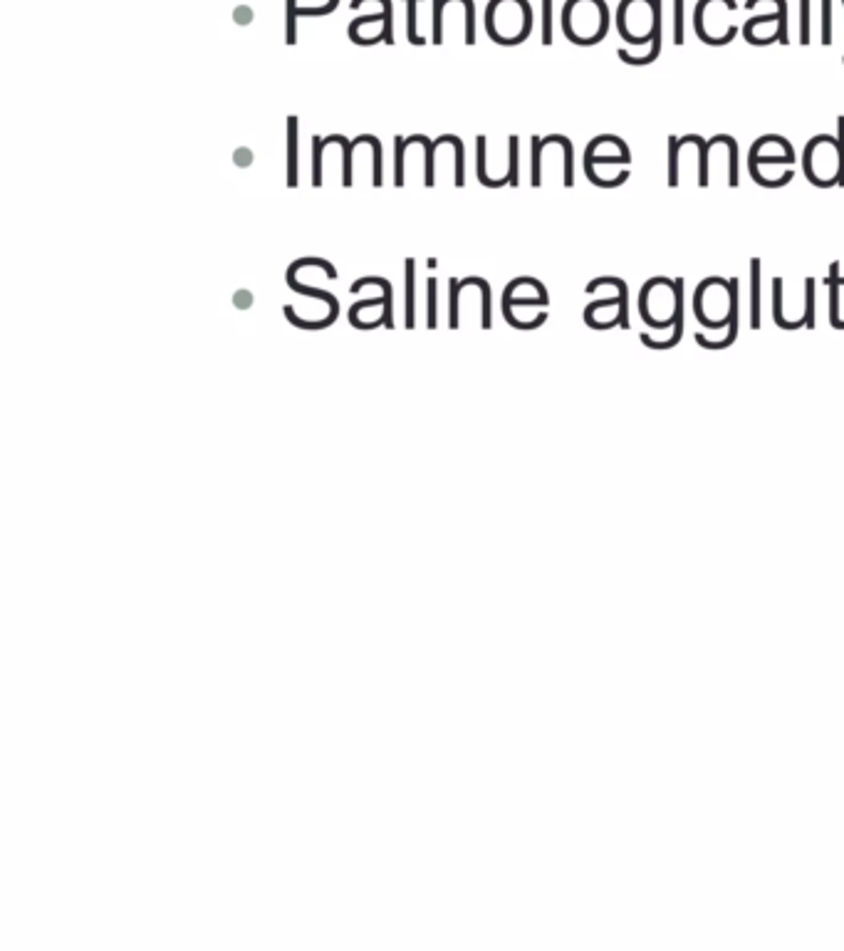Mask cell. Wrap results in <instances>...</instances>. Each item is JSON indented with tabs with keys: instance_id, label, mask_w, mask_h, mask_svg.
<instances>
[{
	"instance_id": "5",
	"label": "cell",
	"mask_w": 844,
	"mask_h": 951,
	"mask_svg": "<svg viewBox=\"0 0 844 951\" xmlns=\"http://www.w3.org/2000/svg\"><path fill=\"white\" fill-rule=\"evenodd\" d=\"M617 28L627 43H651L656 30L661 28V0H622L617 8Z\"/></svg>"
},
{
	"instance_id": "13",
	"label": "cell",
	"mask_w": 844,
	"mask_h": 951,
	"mask_svg": "<svg viewBox=\"0 0 844 951\" xmlns=\"http://www.w3.org/2000/svg\"><path fill=\"white\" fill-rule=\"evenodd\" d=\"M802 322L807 330L815 327V278L805 280V313H802Z\"/></svg>"
},
{
	"instance_id": "4",
	"label": "cell",
	"mask_w": 844,
	"mask_h": 951,
	"mask_svg": "<svg viewBox=\"0 0 844 951\" xmlns=\"http://www.w3.org/2000/svg\"><path fill=\"white\" fill-rule=\"evenodd\" d=\"M562 30L575 45H597L609 30L604 0H567L562 8Z\"/></svg>"
},
{
	"instance_id": "19",
	"label": "cell",
	"mask_w": 844,
	"mask_h": 951,
	"mask_svg": "<svg viewBox=\"0 0 844 951\" xmlns=\"http://www.w3.org/2000/svg\"><path fill=\"white\" fill-rule=\"evenodd\" d=\"M543 45H552V0H543Z\"/></svg>"
},
{
	"instance_id": "3",
	"label": "cell",
	"mask_w": 844,
	"mask_h": 951,
	"mask_svg": "<svg viewBox=\"0 0 844 951\" xmlns=\"http://www.w3.org/2000/svg\"><path fill=\"white\" fill-rule=\"evenodd\" d=\"M486 30L493 43L520 45L533 30V8L528 0H491L486 10Z\"/></svg>"
},
{
	"instance_id": "2",
	"label": "cell",
	"mask_w": 844,
	"mask_h": 951,
	"mask_svg": "<svg viewBox=\"0 0 844 951\" xmlns=\"http://www.w3.org/2000/svg\"><path fill=\"white\" fill-rule=\"evenodd\" d=\"M694 313L706 330H728L738 315V278L703 280L694 293Z\"/></svg>"
},
{
	"instance_id": "14",
	"label": "cell",
	"mask_w": 844,
	"mask_h": 951,
	"mask_svg": "<svg viewBox=\"0 0 844 951\" xmlns=\"http://www.w3.org/2000/svg\"><path fill=\"white\" fill-rule=\"evenodd\" d=\"M810 0H800V43L810 45Z\"/></svg>"
},
{
	"instance_id": "1",
	"label": "cell",
	"mask_w": 844,
	"mask_h": 951,
	"mask_svg": "<svg viewBox=\"0 0 844 951\" xmlns=\"http://www.w3.org/2000/svg\"><path fill=\"white\" fill-rule=\"evenodd\" d=\"M684 310V280L681 278H651L639 293V313L651 330H674Z\"/></svg>"
},
{
	"instance_id": "21",
	"label": "cell",
	"mask_w": 844,
	"mask_h": 951,
	"mask_svg": "<svg viewBox=\"0 0 844 951\" xmlns=\"http://www.w3.org/2000/svg\"><path fill=\"white\" fill-rule=\"evenodd\" d=\"M429 295H431V300H429V327H436V283H434V280L429 283Z\"/></svg>"
},
{
	"instance_id": "15",
	"label": "cell",
	"mask_w": 844,
	"mask_h": 951,
	"mask_svg": "<svg viewBox=\"0 0 844 951\" xmlns=\"http://www.w3.org/2000/svg\"><path fill=\"white\" fill-rule=\"evenodd\" d=\"M684 0H674V43L684 45Z\"/></svg>"
},
{
	"instance_id": "17",
	"label": "cell",
	"mask_w": 844,
	"mask_h": 951,
	"mask_svg": "<svg viewBox=\"0 0 844 951\" xmlns=\"http://www.w3.org/2000/svg\"><path fill=\"white\" fill-rule=\"evenodd\" d=\"M288 43H298V0H288Z\"/></svg>"
},
{
	"instance_id": "22",
	"label": "cell",
	"mask_w": 844,
	"mask_h": 951,
	"mask_svg": "<svg viewBox=\"0 0 844 951\" xmlns=\"http://www.w3.org/2000/svg\"><path fill=\"white\" fill-rule=\"evenodd\" d=\"M248 18H250V10H246V8H241V10H236V23H241V25H246V23H248Z\"/></svg>"
},
{
	"instance_id": "6",
	"label": "cell",
	"mask_w": 844,
	"mask_h": 951,
	"mask_svg": "<svg viewBox=\"0 0 844 951\" xmlns=\"http://www.w3.org/2000/svg\"><path fill=\"white\" fill-rule=\"evenodd\" d=\"M827 164L840 174V184L844 186V164L840 154V139L830 137V134H822V137H815L810 144H807L802 169H805L807 179H810V176L817 171V166H827Z\"/></svg>"
},
{
	"instance_id": "10",
	"label": "cell",
	"mask_w": 844,
	"mask_h": 951,
	"mask_svg": "<svg viewBox=\"0 0 844 951\" xmlns=\"http://www.w3.org/2000/svg\"><path fill=\"white\" fill-rule=\"evenodd\" d=\"M684 317H686V310L679 315L674 330H671V335L666 337V340H656V337H651L649 332H642V335H639L642 337V345L651 347V350H671V347H676L681 342V337H684Z\"/></svg>"
},
{
	"instance_id": "11",
	"label": "cell",
	"mask_w": 844,
	"mask_h": 951,
	"mask_svg": "<svg viewBox=\"0 0 844 951\" xmlns=\"http://www.w3.org/2000/svg\"><path fill=\"white\" fill-rule=\"evenodd\" d=\"M414 261H406V327H414Z\"/></svg>"
},
{
	"instance_id": "8",
	"label": "cell",
	"mask_w": 844,
	"mask_h": 951,
	"mask_svg": "<svg viewBox=\"0 0 844 951\" xmlns=\"http://www.w3.org/2000/svg\"><path fill=\"white\" fill-rule=\"evenodd\" d=\"M844 285L842 278V265L832 263L830 265V278H827V288H830V322L835 330H844V320H842V310H840V290Z\"/></svg>"
},
{
	"instance_id": "18",
	"label": "cell",
	"mask_w": 844,
	"mask_h": 951,
	"mask_svg": "<svg viewBox=\"0 0 844 951\" xmlns=\"http://www.w3.org/2000/svg\"><path fill=\"white\" fill-rule=\"evenodd\" d=\"M416 3L419 0H406V8H409V20H406V30H409V43L411 45H424V40L416 35Z\"/></svg>"
},
{
	"instance_id": "12",
	"label": "cell",
	"mask_w": 844,
	"mask_h": 951,
	"mask_svg": "<svg viewBox=\"0 0 844 951\" xmlns=\"http://www.w3.org/2000/svg\"><path fill=\"white\" fill-rule=\"evenodd\" d=\"M773 320L783 330H790V322L783 315V278L773 280Z\"/></svg>"
},
{
	"instance_id": "7",
	"label": "cell",
	"mask_w": 844,
	"mask_h": 951,
	"mask_svg": "<svg viewBox=\"0 0 844 951\" xmlns=\"http://www.w3.org/2000/svg\"><path fill=\"white\" fill-rule=\"evenodd\" d=\"M760 283H763V265L758 258L750 261V330H760L763 320V298H760Z\"/></svg>"
},
{
	"instance_id": "20",
	"label": "cell",
	"mask_w": 844,
	"mask_h": 951,
	"mask_svg": "<svg viewBox=\"0 0 844 951\" xmlns=\"http://www.w3.org/2000/svg\"><path fill=\"white\" fill-rule=\"evenodd\" d=\"M295 129H298V122H295V117H290V186H295Z\"/></svg>"
},
{
	"instance_id": "9",
	"label": "cell",
	"mask_w": 844,
	"mask_h": 951,
	"mask_svg": "<svg viewBox=\"0 0 844 951\" xmlns=\"http://www.w3.org/2000/svg\"><path fill=\"white\" fill-rule=\"evenodd\" d=\"M659 55H661V28L656 30V35H654V38H651V43L644 45V53H642V55H632V53H629V50H624V48L617 50L619 60H622L624 65H634V67H639V65H651V62H654Z\"/></svg>"
},
{
	"instance_id": "16",
	"label": "cell",
	"mask_w": 844,
	"mask_h": 951,
	"mask_svg": "<svg viewBox=\"0 0 844 951\" xmlns=\"http://www.w3.org/2000/svg\"><path fill=\"white\" fill-rule=\"evenodd\" d=\"M822 45H832V0H822Z\"/></svg>"
}]
</instances>
